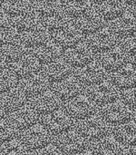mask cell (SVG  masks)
Returning a JSON list of instances; mask_svg holds the SVG:
<instances>
[{"instance_id":"6da1fadb","label":"cell","mask_w":136,"mask_h":155,"mask_svg":"<svg viewBox=\"0 0 136 155\" xmlns=\"http://www.w3.org/2000/svg\"><path fill=\"white\" fill-rule=\"evenodd\" d=\"M78 133L87 141H98L107 137L111 132L110 125L101 117L92 116L79 123Z\"/></svg>"},{"instance_id":"7a4b0ae2","label":"cell","mask_w":136,"mask_h":155,"mask_svg":"<svg viewBox=\"0 0 136 155\" xmlns=\"http://www.w3.org/2000/svg\"><path fill=\"white\" fill-rule=\"evenodd\" d=\"M52 38L65 51L81 44L84 35L75 25L74 19H69L61 28L52 32Z\"/></svg>"},{"instance_id":"3957f363","label":"cell","mask_w":136,"mask_h":155,"mask_svg":"<svg viewBox=\"0 0 136 155\" xmlns=\"http://www.w3.org/2000/svg\"><path fill=\"white\" fill-rule=\"evenodd\" d=\"M21 141L29 151L37 152L50 145L52 135L43 125L35 124L23 132Z\"/></svg>"},{"instance_id":"277c9868","label":"cell","mask_w":136,"mask_h":155,"mask_svg":"<svg viewBox=\"0 0 136 155\" xmlns=\"http://www.w3.org/2000/svg\"><path fill=\"white\" fill-rule=\"evenodd\" d=\"M101 118L108 124L120 125L128 123L133 118V111L124 103L114 102L104 105L100 110Z\"/></svg>"},{"instance_id":"5b68a950","label":"cell","mask_w":136,"mask_h":155,"mask_svg":"<svg viewBox=\"0 0 136 155\" xmlns=\"http://www.w3.org/2000/svg\"><path fill=\"white\" fill-rule=\"evenodd\" d=\"M55 146L65 155H75L87 149L88 142L78 132L69 131L57 136Z\"/></svg>"},{"instance_id":"8992f818","label":"cell","mask_w":136,"mask_h":155,"mask_svg":"<svg viewBox=\"0 0 136 155\" xmlns=\"http://www.w3.org/2000/svg\"><path fill=\"white\" fill-rule=\"evenodd\" d=\"M95 52L86 43H81L75 47L66 49L63 53L64 61L74 68H82L95 60Z\"/></svg>"},{"instance_id":"52a82bcc","label":"cell","mask_w":136,"mask_h":155,"mask_svg":"<svg viewBox=\"0 0 136 155\" xmlns=\"http://www.w3.org/2000/svg\"><path fill=\"white\" fill-rule=\"evenodd\" d=\"M43 126L51 134V135L59 136L71 131L74 126V121L66 112L58 110L51 114L44 116Z\"/></svg>"},{"instance_id":"ba28073f","label":"cell","mask_w":136,"mask_h":155,"mask_svg":"<svg viewBox=\"0 0 136 155\" xmlns=\"http://www.w3.org/2000/svg\"><path fill=\"white\" fill-rule=\"evenodd\" d=\"M88 98L98 105H106L116 102L119 98L118 89L109 82H102L98 84L90 86L88 89Z\"/></svg>"},{"instance_id":"9c48e42d","label":"cell","mask_w":136,"mask_h":155,"mask_svg":"<svg viewBox=\"0 0 136 155\" xmlns=\"http://www.w3.org/2000/svg\"><path fill=\"white\" fill-rule=\"evenodd\" d=\"M74 23L84 35H93L105 26V21L97 10L92 6L85 14L75 18Z\"/></svg>"},{"instance_id":"30bf717a","label":"cell","mask_w":136,"mask_h":155,"mask_svg":"<svg viewBox=\"0 0 136 155\" xmlns=\"http://www.w3.org/2000/svg\"><path fill=\"white\" fill-rule=\"evenodd\" d=\"M65 111L72 119L83 121L94 116L96 108L95 104L88 97L79 95L67 102Z\"/></svg>"},{"instance_id":"8fae6325","label":"cell","mask_w":136,"mask_h":155,"mask_svg":"<svg viewBox=\"0 0 136 155\" xmlns=\"http://www.w3.org/2000/svg\"><path fill=\"white\" fill-rule=\"evenodd\" d=\"M87 36L86 44L95 53L100 54L114 48L118 41V38L105 27Z\"/></svg>"},{"instance_id":"7c38bea8","label":"cell","mask_w":136,"mask_h":155,"mask_svg":"<svg viewBox=\"0 0 136 155\" xmlns=\"http://www.w3.org/2000/svg\"><path fill=\"white\" fill-rule=\"evenodd\" d=\"M42 68L41 63L33 54H23L11 65V71L18 79H25L37 74Z\"/></svg>"},{"instance_id":"4fadbf2b","label":"cell","mask_w":136,"mask_h":155,"mask_svg":"<svg viewBox=\"0 0 136 155\" xmlns=\"http://www.w3.org/2000/svg\"><path fill=\"white\" fill-rule=\"evenodd\" d=\"M128 59V55L121 48L114 47L101 54L98 64L105 71L115 73L126 66Z\"/></svg>"},{"instance_id":"5bb4252c","label":"cell","mask_w":136,"mask_h":155,"mask_svg":"<svg viewBox=\"0 0 136 155\" xmlns=\"http://www.w3.org/2000/svg\"><path fill=\"white\" fill-rule=\"evenodd\" d=\"M75 78L82 85L90 87L104 82L106 78V71L98 63L93 62L82 68H79Z\"/></svg>"},{"instance_id":"9a60e30c","label":"cell","mask_w":136,"mask_h":155,"mask_svg":"<svg viewBox=\"0 0 136 155\" xmlns=\"http://www.w3.org/2000/svg\"><path fill=\"white\" fill-rule=\"evenodd\" d=\"M62 101L54 92H45L36 97L32 102V108L38 115L46 116L56 111L61 107Z\"/></svg>"},{"instance_id":"2e32d148","label":"cell","mask_w":136,"mask_h":155,"mask_svg":"<svg viewBox=\"0 0 136 155\" xmlns=\"http://www.w3.org/2000/svg\"><path fill=\"white\" fill-rule=\"evenodd\" d=\"M39 115L32 107L24 106L13 113H11L8 122L15 130L25 131L34 125L37 124Z\"/></svg>"},{"instance_id":"e0dca14e","label":"cell","mask_w":136,"mask_h":155,"mask_svg":"<svg viewBox=\"0 0 136 155\" xmlns=\"http://www.w3.org/2000/svg\"><path fill=\"white\" fill-rule=\"evenodd\" d=\"M50 82L43 74H35L27 78L22 79L19 82V89L27 97H36L50 88Z\"/></svg>"},{"instance_id":"ac0fdd59","label":"cell","mask_w":136,"mask_h":155,"mask_svg":"<svg viewBox=\"0 0 136 155\" xmlns=\"http://www.w3.org/2000/svg\"><path fill=\"white\" fill-rule=\"evenodd\" d=\"M107 29L117 38H126L136 34V20L131 14H124L120 17L110 21Z\"/></svg>"},{"instance_id":"d6986e66","label":"cell","mask_w":136,"mask_h":155,"mask_svg":"<svg viewBox=\"0 0 136 155\" xmlns=\"http://www.w3.org/2000/svg\"><path fill=\"white\" fill-rule=\"evenodd\" d=\"M31 51L41 64L45 65L60 59L64 53L63 48L53 38L45 45H38Z\"/></svg>"},{"instance_id":"ffe728a7","label":"cell","mask_w":136,"mask_h":155,"mask_svg":"<svg viewBox=\"0 0 136 155\" xmlns=\"http://www.w3.org/2000/svg\"><path fill=\"white\" fill-rule=\"evenodd\" d=\"M72 68L64 60L58 59L55 62L47 64L43 69V75L50 82L58 84L70 77Z\"/></svg>"},{"instance_id":"44dd1931","label":"cell","mask_w":136,"mask_h":155,"mask_svg":"<svg viewBox=\"0 0 136 155\" xmlns=\"http://www.w3.org/2000/svg\"><path fill=\"white\" fill-rule=\"evenodd\" d=\"M83 92V85L75 78H67L55 86L54 93L61 101H70L79 95Z\"/></svg>"},{"instance_id":"7402d4cb","label":"cell","mask_w":136,"mask_h":155,"mask_svg":"<svg viewBox=\"0 0 136 155\" xmlns=\"http://www.w3.org/2000/svg\"><path fill=\"white\" fill-rule=\"evenodd\" d=\"M126 5L122 0H104L97 4L96 10L104 21H113L126 12Z\"/></svg>"},{"instance_id":"603a6c76","label":"cell","mask_w":136,"mask_h":155,"mask_svg":"<svg viewBox=\"0 0 136 155\" xmlns=\"http://www.w3.org/2000/svg\"><path fill=\"white\" fill-rule=\"evenodd\" d=\"M27 96L19 89L15 88L0 96V104L6 113H13L24 106L27 103Z\"/></svg>"},{"instance_id":"cb8c5ba5","label":"cell","mask_w":136,"mask_h":155,"mask_svg":"<svg viewBox=\"0 0 136 155\" xmlns=\"http://www.w3.org/2000/svg\"><path fill=\"white\" fill-rule=\"evenodd\" d=\"M111 83L121 90H128L136 86V70L133 67H124L114 73Z\"/></svg>"},{"instance_id":"d4e9b609","label":"cell","mask_w":136,"mask_h":155,"mask_svg":"<svg viewBox=\"0 0 136 155\" xmlns=\"http://www.w3.org/2000/svg\"><path fill=\"white\" fill-rule=\"evenodd\" d=\"M95 155H124V148L118 141L113 137H104L98 140L94 147Z\"/></svg>"},{"instance_id":"484cf974","label":"cell","mask_w":136,"mask_h":155,"mask_svg":"<svg viewBox=\"0 0 136 155\" xmlns=\"http://www.w3.org/2000/svg\"><path fill=\"white\" fill-rule=\"evenodd\" d=\"M114 138L123 145H136V123L128 122L114 129Z\"/></svg>"},{"instance_id":"4316f807","label":"cell","mask_w":136,"mask_h":155,"mask_svg":"<svg viewBox=\"0 0 136 155\" xmlns=\"http://www.w3.org/2000/svg\"><path fill=\"white\" fill-rule=\"evenodd\" d=\"M25 52L15 43L0 45V58L8 65L15 63Z\"/></svg>"},{"instance_id":"83f0119b","label":"cell","mask_w":136,"mask_h":155,"mask_svg":"<svg viewBox=\"0 0 136 155\" xmlns=\"http://www.w3.org/2000/svg\"><path fill=\"white\" fill-rule=\"evenodd\" d=\"M0 155H30L29 150L17 139H13L0 145Z\"/></svg>"},{"instance_id":"f1b7e54d","label":"cell","mask_w":136,"mask_h":155,"mask_svg":"<svg viewBox=\"0 0 136 155\" xmlns=\"http://www.w3.org/2000/svg\"><path fill=\"white\" fill-rule=\"evenodd\" d=\"M19 84V79L11 70H5L0 73V94H5L15 88Z\"/></svg>"},{"instance_id":"f546056e","label":"cell","mask_w":136,"mask_h":155,"mask_svg":"<svg viewBox=\"0 0 136 155\" xmlns=\"http://www.w3.org/2000/svg\"><path fill=\"white\" fill-rule=\"evenodd\" d=\"M16 130L9 122H0V145L11 141L15 135Z\"/></svg>"},{"instance_id":"4dcf8cb0","label":"cell","mask_w":136,"mask_h":155,"mask_svg":"<svg viewBox=\"0 0 136 155\" xmlns=\"http://www.w3.org/2000/svg\"><path fill=\"white\" fill-rule=\"evenodd\" d=\"M120 48L127 55L136 56V34L123 39Z\"/></svg>"},{"instance_id":"1f68e13d","label":"cell","mask_w":136,"mask_h":155,"mask_svg":"<svg viewBox=\"0 0 136 155\" xmlns=\"http://www.w3.org/2000/svg\"><path fill=\"white\" fill-rule=\"evenodd\" d=\"M122 101L130 109L136 110V86L124 91L122 94Z\"/></svg>"},{"instance_id":"d6a6232c","label":"cell","mask_w":136,"mask_h":155,"mask_svg":"<svg viewBox=\"0 0 136 155\" xmlns=\"http://www.w3.org/2000/svg\"><path fill=\"white\" fill-rule=\"evenodd\" d=\"M35 155H65L56 146L49 145L40 151H37Z\"/></svg>"},{"instance_id":"836d02e7","label":"cell","mask_w":136,"mask_h":155,"mask_svg":"<svg viewBox=\"0 0 136 155\" xmlns=\"http://www.w3.org/2000/svg\"><path fill=\"white\" fill-rule=\"evenodd\" d=\"M14 2L11 0H1L0 4V12L8 14V15H13L14 14Z\"/></svg>"},{"instance_id":"e575fe53","label":"cell","mask_w":136,"mask_h":155,"mask_svg":"<svg viewBox=\"0 0 136 155\" xmlns=\"http://www.w3.org/2000/svg\"><path fill=\"white\" fill-rule=\"evenodd\" d=\"M6 67H7V64L0 58V73H2L5 70H6Z\"/></svg>"},{"instance_id":"d590c367","label":"cell","mask_w":136,"mask_h":155,"mask_svg":"<svg viewBox=\"0 0 136 155\" xmlns=\"http://www.w3.org/2000/svg\"><path fill=\"white\" fill-rule=\"evenodd\" d=\"M5 114H6V112L5 111V109L3 108V106L0 104V122L3 121V119L5 116Z\"/></svg>"},{"instance_id":"8d00e7d4","label":"cell","mask_w":136,"mask_h":155,"mask_svg":"<svg viewBox=\"0 0 136 155\" xmlns=\"http://www.w3.org/2000/svg\"><path fill=\"white\" fill-rule=\"evenodd\" d=\"M126 5H136V0H122Z\"/></svg>"},{"instance_id":"74e56055","label":"cell","mask_w":136,"mask_h":155,"mask_svg":"<svg viewBox=\"0 0 136 155\" xmlns=\"http://www.w3.org/2000/svg\"><path fill=\"white\" fill-rule=\"evenodd\" d=\"M128 155H136V145L132 146L129 151H128Z\"/></svg>"},{"instance_id":"f35d334b","label":"cell","mask_w":136,"mask_h":155,"mask_svg":"<svg viewBox=\"0 0 136 155\" xmlns=\"http://www.w3.org/2000/svg\"><path fill=\"white\" fill-rule=\"evenodd\" d=\"M131 15L135 18V20H136V5H133V7H132V11H131Z\"/></svg>"},{"instance_id":"ab89813d","label":"cell","mask_w":136,"mask_h":155,"mask_svg":"<svg viewBox=\"0 0 136 155\" xmlns=\"http://www.w3.org/2000/svg\"><path fill=\"white\" fill-rule=\"evenodd\" d=\"M75 155H95L94 153H90V152H83V153H78V154H75Z\"/></svg>"},{"instance_id":"60d3db41","label":"cell","mask_w":136,"mask_h":155,"mask_svg":"<svg viewBox=\"0 0 136 155\" xmlns=\"http://www.w3.org/2000/svg\"><path fill=\"white\" fill-rule=\"evenodd\" d=\"M132 66H133L134 69H135L136 70V56H134V58L133 61H132Z\"/></svg>"},{"instance_id":"b9f144b4","label":"cell","mask_w":136,"mask_h":155,"mask_svg":"<svg viewBox=\"0 0 136 155\" xmlns=\"http://www.w3.org/2000/svg\"><path fill=\"white\" fill-rule=\"evenodd\" d=\"M91 3H95V4H99V3H101V2H103V1H104V0H89Z\"/></svg>"},{"instance_id":"7bdbcfd3","label":"cell","mask_w":136,"mask_h":155,"mask_svg":"<svg viewBox=\"0 0 136 155\" xmlns=\"http://www.w3.org/2000/svg\"><path fill=\"white\" fill-rule=\"evenodd\" d=\"M0 4H1V0H0Z\"/></svg>"},{"instance_id":"ee69618b","label":"cell","mask_w":136,"mask_h":155,"mask_svg":"<svg viewBox=\"0 0 136 155\" xmlns=\"http://www.w3.org/2000/svg\"><path fill=\"white\" fill-rule=\"evenodd\" d=\"M135 117H136V116H135Z\"/></svg>"}]
</instances>
